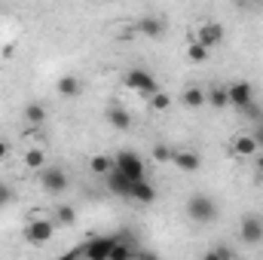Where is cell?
<instances>
[{
	"instance_id": "28",
	"label": "cell",
	"mask_w": 263,
	"mask_h": 260,
	"mask_svg": "<svg viewBox=\"0 0 263 260\" xmlns=\"http://www.w3.org/2000/svg\"><path fill=\"white\" fill-rule=\"evenodd\" d=\"M233 3H236L239 9H248V6H251V0H233Z\"/></svg>"
},
{
	"instance_id": "30",
	"label": "cell",
	"mask_w": 263,
	"mask_h": 260,
	"mask_svg": "<svg viewBox=\"0 0 263 260\" xmlns=\"http://www.w3.org/2000/svg\"><path fill=\"white\" fill-rule=\"evenodd\" d=\"M251 6H263V0H251Z\"/></svg>"
},
{
	"instance_id": "12",
	"label": "cell",
	"mask_w": 263,
	"mask_h": 260,
	"mask_svg": "<svg viewBox=\"0 0 263 260\" xmlns=\"http://www.w3.org/2000/svg\"><path fill=\"white\" fill-rule=\"evenodd\" d=\"M104 117H107V123H110L117 132H129L132 129V114L126 110V107H120V104H110V107L104 110Z\"/></svg>"
},
{
	"instance_id": "19",
	"label": "cell",
	"mask_w": 263,
	"mask_h": 260,
	"mask_svg": "<svg viewBox=\"0 0 263 260\" xmlns=\"http://www.w3.org/2000/svg\"><path fill=\"white\" fill-rule=\"evenodd\" d=\"M89 169H92L95 175H107V172L114 169V156H107V153H95V156L89 159Z\"/></svg>"
},
{
	"instance_id": "10",
	"label": "cell",
	"mask_w": 263,
	"mask_h": 260,
	"mask_svg": "<svg viewBox=\"0 0 263 260\" xmlns=\"http://www.w3.org/2000/svg\"><path fill=\"white\" fill-rule=\"evenodd\" d=\"M193 40H199L205 49L220 46V43H223V25H220V22H205V25L196 31V37H193Z\"/></svg>"
},
{
	"instance_id": "20",
	"label": "cell",
	"mask_w": 263,
	"mask_h": 260,
	"mask_svg": "<svg viewBox=\"0 0 263 260\" xmlns=\"http://www.w3.org/2000/svg\"><path fill=\"white\" fill-rule=\"evenodd\" d=\"M172 107V95L168 92H162V89H156L153 95H150V110H156V114H165Z\"/></svg>"
},
{
	"instance_id": "1",
	"label": "cell",
	"mask_w": 263,
	"mask_h": 260,
	"mask_svg": "<svg viewBox=\"0 0 263 260\" xmlns=\"http://www.w3.org/2000/svg\"><path fill=\"white\" fill-rule=\"evenodd\" d=\"M187 217L193 224H214L217 220V202L208 193H193L187 199Z\"/></svg>"
},
{
	"instance_id": "9",
	"label": "cell",
	"mask_w": 263,
	"mask_h": 260,
	"mask_svg": "<svg viewBox=\"0 0 263 260\" xmlns=\"http://www.w3.org/2000/svg\"><path fill=\"white\" fill-rule=\"evenodd\" d=\"M104 181H107V190L114 196H120V199H132V178L129 175H123L117 165L104 175Z\"/></svg>"
},
{
	"instance_id": "5",
	"label": "cell",
	"mask_w": 263,
	"mask_h": 260,
	"mask_svg": "<svg viewBox=\"0 0 263 260\" xmlns=\"http://www.w3.org/2000/svg\"><path fill=\"white\" fill-rule=\"evenodd\" d=\"M135 31H138L141 37H147V40H162V37H165V31H168V25H165V18H162V15L147 12V15H141V18H138Z\"/></svg>"
},
{
	"instance_id": "23",
	"label": "cell",
	"mask_w": 263,
	"mask_h": 260,
	"mask_svg": "<svg viewBox=\"0 0 263 260\" xmlns=\"http://www.w3.org/2000/svg\"><path fill=\"white\" fill-rule=\"evenodd\" d=\"M25 165H28L31 172H34V169H43V165H46V153H43V150H28V153H25Z\"/></svg>"
},
{
	"instance_id": "15",
	"label": "cell",
	"mask_w": 263,
	"mask_h": 260,
	"mask_svg": "<svg viewBox=\"0 0 263 260\" xmlns=\"http://www.w3.org/2000/svg\"><path fill=\"white\" fill-rule=\"evenodd\" d=\"M55 89H59V95H65V98H77V95L83 92V80L73 77V73H65V77H59Z\"/></svg>"
},
{
	"instance_id": "7",
	"label": "cell",
	"mask_w": 263,
	"mask_h": 260,
	"mask_svg": "<svg viewBox=\"0 0 263 260\" xmlns=\"http://www.w3.org/2000/svg\"><path fill=\"white\" fill-rule=\"evenodd\" d=\"M126 86L135 89V92H141V95H153V92L159 89L156 77H153V73H147V70H141V67H132L129 73H126Z\"/></svg>"
},
{
	"instance_id": "3",
	"label": "cell",
	"mask_w": 263,
	"mask_h": 260,
	"mask_svg": "<svg viewBox=\"0 0 263 260\" xmlns=\"http://www.w3.org/2000/svg\"><path fill=\"white\" fill-rule=\"evenodd\" d=\"M40 187L49 196H59L70 187V178H67V172L62 165H43V172H40Z\"/></svg>"
},
{
	"instance_id": "11",
	"label": "cell",
	"mask_w": 263,
	"mask_h": 260,
	"mask_svg": "<svg viewBox=\"0 0 263 260\" xmlns=\"http://www.w3.org/2000/svg\"><path fill=\"white\" fill-rule=\"evenodd\" d=\"M230 104L239 107V110H245L248 104H254V86L245 83V80L233 83V86H230Z\"/></svg>"
},
{
	"instance_id": "26",
	"label": "cell",
	"mask_w": 263,
	"mask_h": 260,
	"mask_svg": "<svg viewBox=\"0 0 263 260\" xmlns=\"http://www.w3.org/2000/svg\"><path fill=\"white\" fill-rule=\"evenodd\" d=\"M6 202H9V187L0 184V205H6Z\"/></svg>"
},
{
	"instance_id": "29",
	"label": "cell",
	"mask_w": 263,
	"mask_h": 260,
	"mask_svg": "<svg viewBox=\"0 0 263 260\" xmlns=\"http://www.w3.org/2000/svg\"><path fill=\"white\" fill-rule=\"evenodd\" d=\"M254 138H257V144H260V147H263V126H260V132H257Z\"/></svg>"
},
{
	"instance_id": "14",
	"label": "cell",
	"mask_w": 263,
	"mask_h": 260,
	"mask_svg": "<svg viewBox=\"0 0 263 260\" xmlns=\"http://www.w3.org/2000/svg\"><path fill=\"white\" fill-rule=\"evenodd\" d=\"M172 162H175L181 172H196L199 165H202L199 153H193V150H175V153H172Z\"/></svg>"
},
{
	"instance_id": "24",
	"label": "cell",
	"mask_w": 263,
	"mask_h": 260,
	"mask_svg": "<svg viewBox=\"0 0 263 260\" xmlns=\"http://www.w3.org/2000/svg\"><path fill=\"white\" fill-rule=\"evenodd\" d=\"M208 52H211V49H205L199 40H190V49H187L190 62H205V59H208Z\"/></svg>"
},
{
	"instance_id": "27",
	"label": "cell",
	"mask_w": 263,
	"mask_h": 260,
	"mask_svg": "<svg viewBox=\"0 0 263 260\" xmlns=\"http://www.w3.org/2000/svg\"><path fill=\"white\" fill-rule=\"evenodd\" d=\"M6 153H9V144H6V141H0V159H3Z\"/></svg>"
},
{
	"instance_id": "2",
	"label": "cell",
	"mask_w": 263,
	"mask_h": 260,
	"mask_svg": "<svg viewBox=\"0 0 263 260\" xmlns=\"http://www.w3.org/2000/svg\"><path fill=\"white\" fill-rule=\"evenodd\" d=\"M117 242H120V236H95V239H89L86 245H80V248H77V254L92 257V260H107L110 254H114Z\"/></svg>"
},
{
	"instance_id": "18",
	"label": "cell",
	"mask_w": 263,
	"mask_h": 260,
	"mask_svg": "<svg viewBox=\"0 0 263 260\" xmlns=\"http://www.w3.org/2000/svg\"><path fill=\"white\" fill-rule=\"evenodd\" d=\"M181 104H184V107H190V110L205 107V104H208V101H205V89H202V86H187V89H184V95H181Z\"/></svg>"
},
{
	"instance_id": "4",
	"label": "cell",
	"mask_w": 263,
	"mask_h": 260,
	"mask_svg": "<svg viewBox=\"0 0 263 260\" xmlns=\"http://www.w3.org/2000/svg\"><path fill=\"white\" fill-rule=\"evenodd\" d=\"M114 165L123 172V175H129L132 181H138V178H144V172H147V165H144V159L135 153V150H120L117 156H114Z\"/></svg>"
},
{
	"instance_id": "22",
	"label": "cell",
	"mask_w": 263,
	"mask_h": 260,
	"mask_svg": "<svg viewBox=\"0 0 263 260\" xmlns=\"http://www.w3.org/2000/svg\"><path fill=\"white\" fill-rule=\"evenodd\" d=\"M73 220H77V211H73L70 205H59V208H55V224H59V227H70Z\"/></svg>"
},
{
	"instance_id": "17",
	"label": "cell",
	"mask_w": 263,
	"mask_h": 260,
	"mask_svg": "<svg viewBox=\"0 0 263 260\" xmlns=\"http://www.w3.org/2000/svg\"><path fill=\"white\" fill-rule=\"evenodd\" d=\"M205 101L211 107H217V110L230 107V86H211V89H205Z\"/></svg>"
},
{
	"instance_id": "25",
	"label": "cell",
	"mask_w": 263,
	"mask_h": 260,
	"mask_svg": "<svg viewBox=\"0 0 263 260\" xmlns=\"http://www.w3.org/2000/svg\"><path fill=\"white\" fill-rule=\"evenodd\" d=\"M172 153H175V150H168L165 144H156V147H153V159H156V162H172Z\"/></svg>"
},
{
	"instance_id": "6",
	"label": "cell",
	"mask_w": 263,
	"mask_h": 260,
	"mask_svg": "<svg viewBox=\"0 0 263 260\" xmlns=\"http://www.w3.org/2000/svg\"><path fill=\"white\" fill-rule=\"evenodd\" d=\"M52 236H55V220L37 217V220H31V224L25 227V239H28L31 245H46Z\"/></svg>"
},
{
	"instance_id": "13",
	"label": "cell",
	"mask_w": 263,
	"mask_h": 260,
	"mask_svg": "<svg viewBox=\"0 0 263 260\" xmlns=\"http://www.w3.org/2000/svg\"><path fill=\"white\" fill-rule=\"evenodd\" d=\"M257 150H260V144H257L254 135H236V141H233V153H236V156L248 159V156H254Z\"/></svg>"
},
{
	"instance_id": "8",
	"label": "cell",
	"mask_w": 263,
	"mask_h": 260,
	"mask_svg": "<svg viewBox=\"0 0 263 260\" xmlns=\"http://www.w3.org/2000/svg\"><path fill=\"white\" fill-rule=\"evenodd\" d=\"M239 236L245 245H260L263 242V217L260 214H245L239 224Z\"/></svg>"
},
{
	"instance_id": "16",
	"label": "cell",
	"mask_w": 263,
	"mask_h": 260,
	"mask_svg": "<svg viewBox=\"0 0 263 260\" xmlns=\"http://www.w3.org/2000/svg\"><path fill=\"white\" fill-rule=\"evenodd\" d=\"M132 199L147 205V202H153V199H156V187H153L147 178H138V181H132Z\"/></svg>"
},
{
	"instance_id": "21",
	"label": "cell",
	"mask_w": 263,
	"mask_h": 260,
	"mask_svg": "<svg viewBox=\"0 0 263 260\" xmlns=\"http://www.w3.org/2000/svg\"><path fill=\"white\" fill-rule=\"evenodd\" d=\"M25 120H28L31 126H40V123L46 120V107H43V104H37V101L25 104Z\"/></svg>"
}]
</instances>
